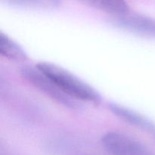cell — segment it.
Listing matches in <instances>:
<instances>
[{
  "label": "cell",
  "mask_w": 155,
  "mask_h": 155,
  "mask_svg": "<svg viewBox=\"0 0 155 155\" xmlns=\"http://www.w3.org/2000/svg\"><path fill=\"white\" fill-rule=\"evenodd\" d=\"M36 66L50 77L65 94L74 99L86 101L95 106L101 102V95L94 88L61 67L44 61L39 62Z\"/></svg>",
  "instance_id": "6da1fadb"
},
{
  "label": "cell",
  "mask_w": 155,
  "mask_h": 155,
  "mask_svg": "<svg viewBox=\"0 0 155 155\" xmlns=\"http://www.w3.org/2000/svg\"><path fill=\"white\" fill-rule=\"evenodd\" d=\"M20 72L23 78L25 79L32 86L58 104L72 109L79 107L78 104L76 102L77 100L65 94L50 77L36 66L35 68L30 66L23 67Z\"/></svg>",
  "instance_id": "7a4b0ae2"
},
{
  "label": "cell",
  "mask_w": 155,
  "mask_h": 155,
  "mask_svg": "<svg viewBox=\"0 0 155 155\" xmlns=\"http://www.w3.org/2000/svg\"><path fill=\"white\" fill-rule=\"evenodd\" d=\"M101 144L110 155H155L149 148L134 138L119 132H108Z\"/></svg>",
  "instance_id": "3957f363"
},
{
  "label": "cell",
  "mask_w": 155,
  "mask_h": 155,
  "mask_svg": "<svg viewBox=\"0 0 155 155\" xmlns=\"http://www.w3.org/2000/svg\"><path fill=\"white\" fill-rule=\"evenodd\" d=\"M112 23L116 27L144 37L155 39V19L130 12L114 16Z\"/></svg>",
  "instance_id": "277c9868"
},
{
  "label": "cell",
  "mask_w": 155,
  "mask_h": 155,
  "mask_svg": "<svg viewBox=\"0 0 155 155\" xmlns=\"http://www.w3.org/2000/svg\"><path fill=\"white\" fill-rule=\"evenodd\" d=\"M110 111L120 119L151 133L155 137V124L138 112L117 103H110L108 105Z\"/></svg>",
  "instance_id": "5b68a950"
},
{
  "label": "cell",
  "mask_w": 155,
  "mask_h": 155,
  "mask_svg": "<svg viewBox=\"0 0 155 155\" xmlns=\"http://www.w3.org/2000/svg\"><path fill=\"white\" fill-rule=\"evenodd\" d=\"M0 54L8 60L15 62H24L28 58L25 51L2 32L0 33Z\"/></svg>",
  "instance_id": "8992f818"
},
{
  "label": "cell",
  "mask_w": 155,
  "mask_h": 155,
  "mask_svg": "<svg viewBox=\"0 0 155 155\" xmlns=\"http://www.w3.org/2000/svg\"><path fill=\"white\" fill-rule=\"evenodd\" d=\"M89 5L110 14L113 16L130 12V7L125 0H83Z\"/></svg>",
  "instance_id": "52a82bcc"
},
{
  "label": "cell",
  "mask_w": 155,
  "mask_h": 155,
  "mask_svg": "<svg viewBox=\"0 0 155 155\" xmlns=\"http://www.w3.org/2000/svg\"><path fill=\"white\" fill-rule=\"evenodd\" d=\"M12 6L34 9H54L59 7L61 0H1Z\"/></svg>",
  "instance_id": "ba28073f"
}]
</instances>
